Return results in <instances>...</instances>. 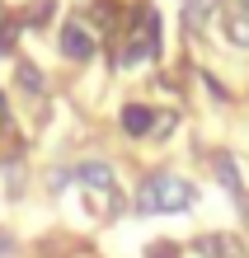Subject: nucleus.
I'll return each instance as SVG.
<instances>
[{
	"mask_svg": "<svg viewBox=\"0 0 249 258\" xmlns=\"http://www.w3.org/2000/svg\"><path fill=\"white\" fill-rule=\"evenodd\" d=\"M212 169H216V178H221V188L230 197H244V178H240V169H235V160H230V155H216Z\"/></svg>",
	"mask_w": 249,
	"mask_h": 258,
	"instance_id": "obj_6",
	"label": "nucleus"
},
{
	"mask_svg": "<svg viewBox=\"0 0 249 258\" xmlns=\"http://www.w3.org/2000/svg\"><path fill=\"white\" fill-rule=\"evenodd\" d=\"M226 38L235 42V47H249V0L226 14Z\"/></svg>",
	"mask_w": 249,
	"mask_h": 258,
	"instance_id": "obj_7",
	"label": "nucleus"
},
{
	"mask_svg": "<svg viewBox=\"0 0 249 258\" xmlns=\"http://www.w3.org/2000/svg\"><path fill=\"white\" fill-rule=\"evenodd\" d=\"M197 188L179 174H146L141 188H136V211L146 216H174V211H188L193 207Z\"/></svg>",
	"mask_w": 249,
	"mask_h": 258,
	"instance_id": "obj_1",
	"label": "nucleus"
},
{
	"mask_svg": "<svg viewBox=\"0 0 249 258\" xmlns=\"http://www.w3.org/2000/svg\"><path fill=\"white\" fill-rule=\"evenodd\" d=\"M197 253H207V258H226L230 244H226L221 235H202V239H197Z\"/></svg>",
	"mask_w": 249,
	"mask_h": 258,
	"instance_id": "obj_10",
	"label": "nucleus"
},
{
	"mask_svg": "<svg viewBox=\"0 0 249 258\" xmlns=\"http://www.w3.org/2000/svg\"><path fill=\"white\" fill-rule=\"evenodd\" d=\"M0 28H5V10H0Z\"/></svg>",
	"mask_w": 249,
	"mask_h": 258,
	"instance_id": "obj_16",
	"label": "nucleus"
},
{
	"mask_svg": "<svg viewBox=\"0 0 249 258\" xmlns=\"http://www.w3.org/2000/svg\"><path fill=\"white\" fill-rule=\"evenodd\" d=\"M75 178H80L85 188H94V192H104V197H118V178H113V169H108L104 160H85L80 169H75Z\"/></svg>",
	"mask_w": 249,
	"mask_h": 258,
	"instance_id": "obj_4",
	"label": "nucleus"
},
{
	"mask_svg": "<svg viewBox=\"0 0 249 258\" xmlns=\"http://www.w3.org/2000/svg\"><path fill=\"white\" fill-rule=\"evenodd\" d=\"M0 122H5V99H0Z\"/></svg>",
	"mask_w": 249,
	"mask_h": 258,
	"instance_id": "obj_15",
	"label": "nucleus"
},
{
	"mask_svg": "<svg viewBox=\"0 0 249 258\" xmlns=\"http://www.w3.org/2000/svg\"><path fill=\"white\" fill-rule=\"evenodd\" d=\"M174 122H179L174 113H155V127H151V136H155V141H165V136H174Z\"/></svg>",
	"mask_w": 249,
	"mask_h": 258,
	"instance_id": "obj_12",
	"label": "nucleus"
},
{
	"mask_svg": "<svg viewBox=\"0 0 249 258\" xmlns=\"http://www.w3.org/2000/svg\"><path fill=\"white\" fill-rule=\"evenodd\" d=\"M61 52H66L71 61H89V56H94V33L71 19L66 28H61Z\"/></svg>",
	"mask_w": 249,
	"mask_h": 258,
	"instance_id": "obj_3",
	"label": "nucleus"
},
{
	"mask_svg": "<svg viewBox=\"0 0 249 258\" xmlns=\"http://www.w3.org/2000/svg\"><path fill=\"white\" fill-rule=\"evenodd\" d=\"M94 19H99V28H113L118 24V5L113 0H94Z\"/></svg>",
	"mask_w": 249,
	"mask_h": 258,
	"instance_id": "obj_11",
	"label": "nucleus"
},
{
	"mask_svg": "<svg viewBox=\"0 0 249 258\" xmlns=\"http://www.w3.org/2000/svg\"><path fill=\"white\" fill-rule=\"evenodd\" d=\"M5 253H14V235H10V230H0V258H5Z\"/></svg>",
	"mask_w": 249,
	"mask_h": 258,
	"instance_id": "obj_14",
	"label": "nucleus"
},
{
	"mask_svg": "<svg viewBox=\"0 0 249 258\" xmlns=\"http://www.w3.org/2000/svg\"><path fill=\"white\" fill-rule=\"evenodd\" d=\"M212 5L216 0H183V14H188V28H202L212 19Z\"/></svg>",
	"mask_w": 249,
	"mask_h": 258,
	"instance_id": "obj_9",
	"label": "nucleus"
},
{
	"mask_svg": "<svg viewBox=\"0 0 249 258\" xmlns=\"http://www.w3.org/2000/svg\"><path fill=\"white\" fill-rule=\"evenodd\" d=\"M52 10H57V5H47V0H38V5H28V10H24V24H42V19H47Z\"/></svg>",
	"mask_w": 249,
	"mask_h": 258,
	"instance_id": "obj_13",
	"label": "nucleus"
},
{
	"mask_svg": "<svg viewBox=\"0 0 249 258\" xmlns=\"http://www.w3.org/2000/svg\"><path fill=\"white\" fill-rule=\"evenodd\" d=\"M14 80H19L24 94H42V71L33 61H19V66H14Z\"/></svg>",
	"mask_w": 249,
	"mask_h": 258,
	"instance_id": "obj_8",
	"label": "nucleus"
},
{
	"mask_svg": "<svg viewBox=\"0 0 249 258\" xmlns=\"http://www.w3.org/2000/svg\"><path fill=\"white\" fill-rule=\"evenodd\" d=\"M155 52H160V14L141 10L136 24H132V33H127V42H122V52H118V66L132 71V66H141L146 56H155Z\"/></svg>",
	"mask_w": 249,
	"mask_h": 258,
	"instance_id": "obj_2",
	"label": "nucleus"
},
{
	"mask_svg": "<svg viewBox=\"0 0 249 258\" xmlns=\"http://www.w3.org/2000/svg\"><path fill=\"white\" fill-rule=\"evenodd\" d=\"M155 127V108H146V103H127L122 108V132L127 136H151Z\"/></svg>",
	"mask_w": 249,
	"mask_h": 258,
	"instance_id": "obj_5",
	"label": "nucleus"
}]
</instances>
